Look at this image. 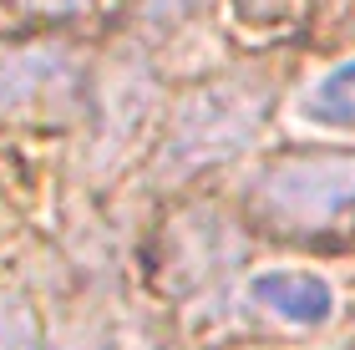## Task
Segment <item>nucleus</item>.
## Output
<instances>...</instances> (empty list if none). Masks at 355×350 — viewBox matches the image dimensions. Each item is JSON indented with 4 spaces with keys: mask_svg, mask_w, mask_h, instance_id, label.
Segmentation results:
<instances>
[{
    "mask_svg": "<svg viewBox=\"0 0 355 350\" xmlns=\"http://www.w3.org/2000/svg\"><path fill=\"white\" fill-rule=\"evenodd\" d=\"M269 102H274V91L254 71H223V76H208L193 91H183L163 122V148H157L163 173L183 178V173H203V168L239 157L259 137Z\"/></svg>",
    "mask_w": 355,
    "mask_h": 350,
    "instance_id": "obj_1",
    "label": "nucleus"
},
{
    "mask_svg": "<svg viewBox=\"0 0 355 350\" xmlns=\"http://www.w3.org/2000/svg\"><path fill=\"white\" fill-rule=\"evenodd\" d=\"M244 209L279 238H320L355 213V152H279L254 168Z\"/></svg>",
    "mask_w": 355,
    "mask_h": 350,
    "instance_id": "obj_2",
    "label": "nucleus"
},
{
    "mask_svg": "<svg viewBox=\"0 0 355 350\" xmlns=\"http://www.w3.org/2000/svg\"><path fill=\"white\" fill-rule=\"evenodd\" d=\"M92 61L61 36H26L0 46V122L46 127L87 117Z\"/></svg>",
    "mask_w": 355,
    "mask_h": 350,
    "instance_id": "obj_3",
    "label": "nucleus"
},
{
    "mask_svg": "<svg viewBox=\"0 0 355 350\" xmlns=\"http://www.w3.org/2000/svg\"><path fill=\"white\" fill-rule=\"evenodd\" d=\"M244 254V234H239L218 209H188L163 229V290L193 295L203 284L229 274Z\"/></svg>",
    "mask_w": 355,
    "mask_h": 350,
    "instance_id": "obj_4",
    "label": "nucleus"
},
{
    "mask_svg": "<svg viewBox=\"0 0 355 350\" xmlns=\"http://www.w3.org/2000/svg\"><path fill=\"white\" fill-rule=\"evenodd\" d=\"M254 310L274 315L289 330H320L335 320V290L330 279L310 274V269H259L249 279Z\"/></svg>",
    "mask_w": 355,
    "mask_h": 350,
    "instance_id": "obj_5",
    "label": "nucleus"
},
{
    "mask_svg": "<svg viewBox=\"0 0 355 350\" xmlns=\"http://www.w3.org/2000/svg\"><path fill=\"white\" fill-rule=\"evenodd\" d=\"M300 122H310L315 132H355V61L320 71L295 102Z\"/></svg>",
    "mask_w": 355,
    "mask_h": 350,
    "instance_id": "obj_6",
    "label": "nucleus"
},
{
    "mask_svg": "<svg viewBox=\"0 0 355 350\" xmlns=\"http://www.w3.org/2000/svg\"><path fill=\"white\" fill-rule=\"evenodd\" d=\"M0 350H46V330L36 305L21 290L0 295Z\"/></svg>",
    "mask_w": 355,
    "mask_h": 350,
    "instance_id": "obj_7",
    "label": "nucleus"
},
{
    "mask_svg": "<svg viewBox=\"0 0 355 350\" xmlns=\"http://www.w3.org/2000/svg\"><path fill=\"white\" fill-rule=\"evenodd\" d=\"M203 6L208 0H137V21H142V30H153V36H168V30L188 26Z\"/></svg>",
    "mask_w": 355,
    "mask_h": 350,
    "instance_id": "obj_8",
    "label": "nucleus"
},
{
    "mask_svg": "<svg viewBox=\"0 0 355 350\" xmlns=\"http://www.w3.org/2000/svg\"><path fill=\"white\" fill-rule=\"evenodd\" d=\"M254 6H279V0H254Z\"/></svg>",
    "mask_w": 355,
    "mask_h": 350,
    "instance_id": "obj_9",
    "label": "nucleus"
}]
</instances>
